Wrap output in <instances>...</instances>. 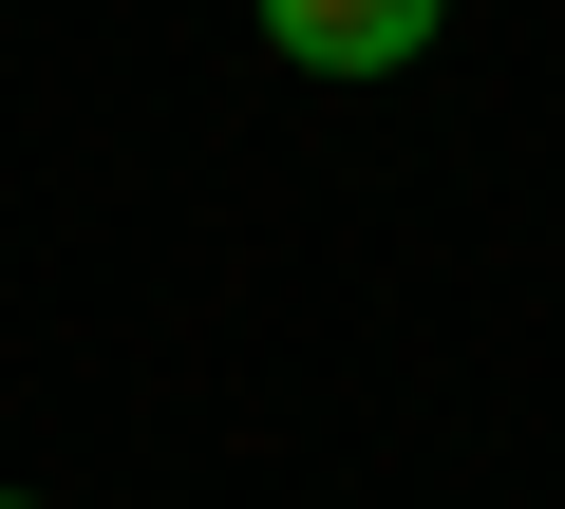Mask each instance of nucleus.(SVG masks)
Instances as JSON below:
<instances>
[{
  "label": "nucleus",
  "instance_id": "nucleus-1",
  "mask_svg": "<svg viewBox=\"0 0 565 509\" xmlns=\"http://www.w3.org/2000/svg\"><path fill=\"white\" fill-rule=\"evenodd\" d=\"M434 20L452 0H264V57H302V76H415Z\"/></svg>",
  "mask_w": 565,
  "mask_h": 509
},
{
  "label": "nucleus",
  "instance_id": "nucleus-2",
  "mask_svg": "<svg viewBox=\"0 0 565 509\" xmlns=\"http://www.w3.org/2000/svg\"><path fill=\"white\" fill-rule=\"evenodd\" d=\"M0 509H39V490H0Z\"/></svg>",
  "mask_w": 565,
  "mask_h": 509
}]
</instances>
